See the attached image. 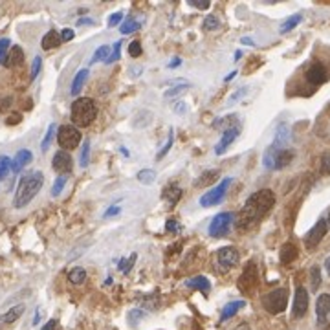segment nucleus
Returning a JSON list of instances; mask_svg holds the SVG:
<instances>
[{"label": "nucleus", "instance_id": "nucleus-56", "mask_svg": "<svg viewBox=\"0 0 330 330\" xmlns=\"http://www.w3.org/2000/svg\"><path fill=\"white\" fill-rule=\"evenodd\" d=\"M182 65V59H178V57H174L173 61H171V63H169V68H176V66H180Z\"/></svg>", "mask_w": 330, "mask_h": 330}, {"label": "nucleus", "instance_id": "nucleus-38", "mask_svg": "<svg viewBox=\"0 0 330 330\" xmlns=\"http://www.w3.org/2000/svg\"><path fill=\"white\" fill-rule=\"evenodd\" d=\"M9 46H11V41L9 39H0V65L6 63V57L9 54Z\"/></svg>", "mask_w": 330, "mask_h": 330}, {"label": "nucleus", "instance_id": "nucleus-9", "mask_svg": "<svg viewBox=\"0 0 330 330\" xmlns=\"http://www.w3.org/2000/svg\"><path fill=\"white\" fill-rule=\"evenodd\" d=\"M327 231H329V222L325 220V218H319L318 222H316V226H314L308 233H306L305 237V246L308 248V250H312V248H316L323 240V237L327 235Z\"/></svg>", "mask_w": 330, "mask_h": 330}, {"label": "nucleus", "instance_id": "nucleus-42", "mask_svg": "<svg viewBox=\"0 0 330 330\" xmlns=\"http://www.w3.org/2000/svg\"><path fill=\"white\" fill-rule=\"evenodd\" d=\"M129 54H131V57H139L141 55V42L132 41L131 46H129Z\"/></svg>", "mask_w": 330, "mask_h": 330}, {"label": "nucleus", "instance_id": "nucleus-53", "mask_svg": "<svg viewBox=\"0 0 330 330\" xmlns=\"http://www.w3.org/2000/svg\"><path fill=\"white\" fill-rule=\"evenodd\" d=\"M186 103H176V105H174V112H176V114H186Z\"/></svg>", "mask_w": 330, "mask_h": 330}, {"label": "nucleus", "instance_id": "nucleus-15", "mask_svg": "<svg viewBox=\"0 0 330 330\" xmlns=\"http://www.w3.org/2000/svg\"><path fill=\"white\" fill-rule=\"evenodd\" d=\"M306 79H308V83L312 84H323L325 81H327V70H325L323 65H319V63H316V65H312L308 70H306Z\"/></svg>", "mask_w": 330, "mask_h": 330}, {"label": "nucleus", "instance_id": "nucleus-60", "mask_svg": "<svg viewBox=\"0 0 330 330\" xmlns=\"http://www.w3.org/2000/svg\"><path fill=\"white\" fill-rule=\"evenodd\" d=\"M235 75H237V72H231V73L228 75V77H226V81H231V79H233Z\"/></svg>", "mask_w": 330, "mask_h": 330}, {"label": "nucleus", "instance_id": "nucleus-6", "mask_svg": "<svg viewBox=\"0 0 330 330\" xmlns=\"http://www.w3.org/2000/svg\"><path fill=\"white\" fill-rule=\"evenodd\" d=\"M231 182H233V178H224L218 186L209 189V193L202 195V197H200V205H202V207H211V205L220 204L224 200V197H226V193H228L229 186H231Z\"/></svg>", "mask_w": 330, "mask_h": 330}, {"label": "nucleus", "instance_id": "nucleus-51", "mask_svg": "<svg viewBox=\"0 0 330 330\" xmlns=\"http://www.w3.org/2000/svg\"><path fill=\"white\" fill-rule=\"evenodd\" d=\"M191 4L195 7H198V9H207L209 7V0H191Z\"/></svg>", "mask_w": 330, "mask_h": 330}, {"label": "nucleus", "instance_id": "nucleus-48", "mask_svg": "<svg viewBox=\"0 0 330 330\" xmlns=\"http://www.w3.org/2000/svg\"><path fill=\"white\" fill-rule=\"evenodd\" d=\"M178 228H180V222H176V220H167V224H165V231H169V233H176Z\"/></svg>", "mask_w": 330, "mask_h": 330}, {"label": "nucleus", "instance_id": "nucleus-8", "mask_svg": "<svg viewBox=\"0 0 330 330\" xmlns=\"http://www.w3.org/2000/svg\"><path fill=\"white\" fill-rule=\"evenodd\" d=\"M233 218L235 215L233 213H218V215L211 220L209 224V235L211 237H215V239H220V237H226L229 233V228H231V224H233Z\"/></svg>", "mask_w": 330, "mask_h": 330}, {"label": "nucleus", "instance_id": "nucleus-4", "mask_svg": "<svg viewBox=\"0 0 330 330\" xmlns=\"http://www.w3.org/2000/svg\"><path fill=\"white\" fill-rule=\"evenodd\" d=\"M292 160H294V150L282 147L279 138L266 149L263 156V163L266 169H282L286 167Z\"/></svg>", "mask_w": 330, "mask_h": 330}, {"label": "nucleus", "instance_id": "nucleus-58", "mask_svg": "<svg viewBox=\"0 0 330 330\" xmlns=\"http://www.w3.org/2000/svg\"><path fill=\"white\" fill-rule=\"evenodd\" d=\"M242 44H253V41L250 37H242Z\"/></svg>", "mask_w": 330, "mask_h": 330}, {"label": "nucleus", "instance_id": "nucleus-43", "mask_svg": "<svg viewBox=\"0 0 330 330\" xmlns=\"http://www.w3.org/2000/svg\"><path fill=\"white\" fill-rule=\"evenodd\" d=\"M171 147H173V131L169 132V138H167V143H165V147H163V149L158 152V156H156L158 160H162V158L169 152V149H171Z\"/></svg>", "mask_w": 330, "mask_h": 330}, {"label": "nucleus", "instance_id": "nucleus-25", "mask_svg": "<svg viewBox=\"0 0 330 330\" xmlns=\"http://www.w3.org/2000/svg\"><path fill=\"white\" fill-rule=\"evenodd\" d=\"M297 259V248L292 244V242H286L284 246L281 248V263L282 264H290Z\"/></svg>", "mask_w": 330, "mask_h": 330}, {"label": "nucleus", "instance_id": "nucleus-2", "mask_svg": "<svg viewBox=\"0 0 330 330\" xmlns=\"http://www.w3.org/2000/svg\"><path fill=\"white\" fill-rule=\"evenodd\" d=\"M42 184H44V174L41 171H35V173L26 174L24 178H20L17 186V193H15V198H13V205L17 209H22L30 204L31 200L37 197V193L41 191Z\"/></svg>", "mask_w": 330, "mask_h": 330}, {"label": "nucleus", "instance_id": "nucleus-45", "mask_svg": "<svg viewBox=\"0 0 330 330\" xmlns=\"http://www.w3.org/2000/svg\"><path fill=\"white\" fill-rule=\"evenodd\" d=\"M73 37H75V31H73L72 28H65V30L61 31V39H63V42L72 41Z\"/></svg>", "mask_w": 330, "mask_h": 330}, {"label": "nucleus", "instance_id": "nucleus-21", "mask_svg": "<svg viewBox=\"0 0 330 330\" xmlns=\"http://www.w3.org/2000/svg\"><path fill=\"white\" fill-rule=\"evenodd\" d=\"M246 306V301H242V299H239V301H231V303H228V305L224 306V310H222V316H220V319L222 321H228L229 318H233L235 314L239 312L240 308H244Z\"/></svg>", "mask_w": 330, "mask_h": 330}, {"label": "nucleus", "instance_id": "nucleus-59", "mask_svg": "<svg viewBox=\"0 0 330 330\" xmlns=\"http://www.w3.org/2000/svg\"><path fill=\"white\" fill-rule=\"evenodd\" d=\"M240 57H242V52H240V50H237V52H235V59L239 61Z\"/></svg>", "mask_w": 330, "mask_h": 330}, {"label": "nucleus", "instance_id": "nucleus-17", "mask_svg": "<svg viewBox=\"0 0 330 330\" xmlns=\"http://www.w3.org/2000/svg\"><path fill=\"white\" fill-rule=\"evenodd\" d=\"M316 314H318V321L325 323L330 314V294H321L316 301Z\"/></svg>", "mask_w": 330, "mask_h": 330}, {"label": "nucleus", "instance_id": "nucleus-49", "mask_svg": "<svg viewBox=\"0 0 330 330\" xmlns=\"http://www.w3.org/2000/svg\"><path fill=\"white\" fill-rule=\"evenodd\" d=\"M246 94H248V88H246V86H244V88H240L239 92H235L233 96L229 97V105H231V103H235L237 99H242V97L246 96Z\"/></svg>", "mask_w": 330, "mask_h": 330}, {"label": "nucleus", "instance_id": "nucleus-31", "mask_svg": "<svg viewBox=\"0 0 330 330\" xmlns=\"http://www.w3.org/2000/svg\"><path fill=\"white\" fill-rule=\"evenodd\" d=\"M136 30H139V22L136 18H127L120 28V31L123 35H129V33H132V31H136Z\"/></svg>", "mask_w": 330, "mask_h": 330}, {"label": "nucleus", "instance_id": "nucleus-26", "mask_svg": "<svg viewBox=\"0 0 330 330\" xmlns=\"http://www.w3.org/2000/svg\"><path fill=\"white\" fill-rule=\"evenodd\" d=\"M68 281L72 282V284H83L86 281V271L83 268H73L68 273Z\"/></svg>", "mask_w": 330, "mask_h": 330}, {"label": "nucleus", "instance_id": "nucleus-37", "mask_svg": "<svg viewBox=\"0 0 330 330\" xmlns=\"http://www.w3.org/2000/svg\"><path fill=\"white\" fill-rule=\"evenodd\" d=\"M301 20H303V17H301V15H294V17H290L288 20H286V22L281 26V33H286V31L294 30V28L299 24Z\"/></svg>", "mask_w": 330, "mask_h": 330}, {"label": "nucleus", "instance_id": "nucleus-36", "mask_svg": "<svg viewBox=\"0 0 330 330\" xmlns=\"http://www.w3.org/2000/svg\"><path fill=\"white\" fill-rule=\"evenodd\" d=\"M66 182H68V178H66L65 174H63V176H59V178H55V182H54V187H52V197H59V195H61V191H63V189H65Z\"/></svg>", "mask_w": 330, "mask_h": 330}, {"label": "nucleus", "instance_id": "nucleus-52", "mask_svg": "<svg viewBox=\"0 0 330 330\" xmlns=\"http://www.w3.org/2000/svg\"><path fill=\"white\" fill-rule=\"evenodd\" d=\"M20 120H22L20 114H11L7 118V125H17V123H20Z\"/></svg>", "mask_w": 330, "mask_h": 330}, {"label": "nucleus", "instance_id": "nucleus-19", "mask_svg": "<svg viewBox=\"0 0 330 330\" xmlns=\"http://www.w3.org/2000/svg\"><path fill=\"white\" fill-rule=\"evenodd\" d=\"M61 42H63V39H61V33L59 31H48L46 35L42 37V42H41V46L42 50H54L57 48V46H61Z\"/></svg>", "mask_w": 330, "mask_h": 330}, {"label": "nucleus", "instance_id": "nucleus-34", "mask_svg": "<svg viewBox=\"0 0 330 330\" xmlns=\"http://www.w3.org/2000/svg\"><path fill=\"white\" fill-rule=\"evenodd\" d=\"M55 132H57V127H55V123H52V125L48 127V131H46V136H44V139H42L41 150H48L50 143H52V139H54Z\"/></svg>", "mask_w": 330, "mask_h": 330}, {"label": "nucleus", "instance_id": "nucleus-1", "mask_svg": "<svg viewBox=\"0 0 330 330\" xmlns=\"http://www.w3.org/2000/svg\"><path fill=\"white\" fill-rule=\"evenodd\" d=\"M275 204V195L270 189H261L255 195L246 200V204L242 205L239 215V226L242 229H250L263 218L268 211Z\"/></svg>", "mask_w": 330, "mask_h": 330}, {"label": "nucleus", "instance_id": "nucleus-23", "mask_svg": "<svg viewBox=\"0 0 330 330\" xmlns=\"http://www.w3.org/2000/svg\"><path fill=\"white\" fill-rule=\"evenodd\" d=\"M86 79H88V70H86V68H83V70H79V72L75 73V77H73V81H72V88H70L72 96H77L79 92L83 90Z\"/></svg>", "mask_w": 330, "mask_h": 330}, {"label": "nucleus", "instance_id": "nucleus-33", "mask_svg": "<svg viewBox=\"0 0 330 330\" xmlns=\"http://www.w3.org/2000/svg\"><path fill=\"white\" fill-rule=\"evenodd\" d=\"M88 160H90V139H84L83 141V149H81V167H86L88 165Z\"/></svg>", "mask_w": 330, "mask_h": 330}, {"label": "nucleus", "instance_id": "nucleus-24", "mask_svg": "<svg viewBox=\"0 0 330 330\" xmlns=\"http://www.w3.org/2000/svg\"><path fill=\"white\" fill-rule=\"evenodd\" d=\"M180 198H182V189L176 186V184H169V186L163 189V200H167L171 205L176 204Z\"/></svg>", "mask_w": 330, "mask_h": 330}, {"label": "nucleus", "instance_id": "nucleus-39", "mask_svg": "<svg viewBox=\"0 0 330 330\" xmlns=\"http://www.w3.org/2000/svg\"><path fill=\"white\" fill-rule=\"evenodd\" d=\"M121 46H123V42H121V41L114 42V46H112V54H110V57H108L105 63H108V65H110V63H116V61L120 59V57H121Z\"/></svg>", "mask_w": 330, "mask_h": 330}, {"label": "nucleus", "instance_id": "nucleus-10", "mask_svg": "<svg viewBox=\"0 0 330 330\" xmlns=\"http://www.w3.org/2000/svg\"><path fill=\"white\" fill-rule=\"evenodd\" d=\"M308 310V292H306L305 286H297L295 288V297H294V310H292V316L295 319H301Z\"/></svg>", "mask_w": 330, "mask_h": 330}, {"label": "nucleus", "instance_id": "nucleus-20", "mask_svg": "<svg viewBox=\"0 0 330 330\" xmlns=\"http://www.w3.org/2000/svg\"><path fill=\"white\" fill-rule=\"evenodd\" d=\"M186 286H187V288L200 290V292L207 294V292L211 290V282L207 281L204 275H197V277H191L189 281H186Z\"/></svg>", "mask_w": 330, "mask_h": 330}, {"label": "nucleus", "instance_id": "nucleus-16", "mask_svg": "<svg viewBox=\"0 0 330 330\" xmlns=\"http://www.w3.org/2000/svg\"><path fill=\"white\" fill-rule=\"evenodd\" d=\"M31 160H33L31 150H28V149L18 150L17 154H15V158L11 160V171L13 173H20L28 163H31Z\"/></svg>", "mask_w": 330, "mask_h": 330}, {"label": "nucleus", "instance_id": "nucleus-13", "mask_svg": "<svg viewBox=\"0 0 330 330\" xmlns=\"http://www.w3.org/2000/svg\"><path fill=\"white\" fill-rule=\"evenodd\" d=\"M239 261H240V255L235 248L228 246V248L218 250V263L222 264V266H226V268H233V266H237Z\"/></svg>", "mask_w": 330, "mask_h": 330}, {"label": "nucleus", "instance_id": "nucleus-54", "mask_svg": "<svg viewBox=\"0 0 330 330\" xmlns=\"http://www.w3.org/2000/svg\"><path fill=\"white\" fill-rule=\"evenodd\" d=\"M55 327H57V319H50L48 323L42 327V330H55Z\"/></svg>", "mask_w": 330, "mask_h": 330}, {"label": "nucleus", "instance_id": "nucleus-47", "mask_svg": "<svg viewBox=\"0 0 330 330\" xmlns=\"http://www.w3.org/2000/svg\"><path fill=\"white\" fill-rule=\"evenodd\" d=\"M186 88H189V84H186V86H174V88H171L169 92H165V97L178 96V94H182V92L186 90Z\"/></svg>", "mask_w": 330, "mask_h": 330}, {"label": "nucleus", "instance_id": "nucleus-46", "mask_svg": "<svg viewBox=\"0 0 330 330\" xmlns=\"http://www.w3.org/2000/svg\"><path fill=\"white\" fill-rule=\"evenodd\" d=\"M120 213H121L120 205H110V207L103 213V216H105V218H110V216H116V215H120Z\"/></svg>", "mask_w": 330, "mask_h": 330}, {"label": "nucleus", "instance_id": "nucleus-57", "mask_svg": "<svg viewBox=\"0 0 330 330\" xmlns=\"http://www.w3.org/2000/svg\"><path fill=\"white\" fill-rule=\"evenodd\" d=\"M325 268H327V273L330 275V257L327 259V261H325Z\"/></svg>", "mask_w": 330, "mask_h": 330}, {"label": "nucleus", "instance_id": "nucleus-32", "mask_svg": "<svg viewBox=\"0 0 330 330\" xmlns=\"http://www.w3.org/2000/svg\"><path fill=\"white\" fill-rule=\"evenodd\" d=\"M136 259H138V255H136V253H132V255L127 259V261H125V259H121L120 263H118V270L123 271V273H129V271L132 270L134 263H136Z\"/></svg>", "mask_w": 330, "mask_h": 330}, {"label": "nucleus", "instance_id": "nucleus-29", "mask_svg": "<svg viewBox=\"0 0 330 330\" xmlns=\"http://www.w3.org/2000/svg\"><path fill=\"white\" fill-rule=\"evenodd\" d=\"M108 57H110V46H107V44H103V46H99V48L94 52V55H92L90 63L94 65V63H97V61H107Z\"/></svg>", "mask_w": 330, "mask_h": 330}, {"label": "nucleus", "instance_id": "nucleus-35", "mask_svg": "<svg viewBox=\"0 0 330 330\" xmlns=\"http://www.w3.org/2000/svg\"><path fill=\"white\" fill-rule=\"evenodd\" d=\"M310 281H312V292H318L319 284H321V270H319V266H312V270H310Z\"/></svg>", "mask_w": 330, "mask_h": 330}, {"label": "nucleus", "instance_id": "nucleus-30", "mask_svg": "<svg viewBox=\"0 0 330 330\" xmlns=\"http://www.w3.org/2000/svg\"><path fill=\"white\" fill-rule=\"evenodd\" d=\"M9 171H11V160H9V156L0 154V180H6Z\"/></svg>", "mask_w": 330, "mask_h": 330}, {"label": "nucleus", "instance_id": "nucleus-18", "mask_svg": "<svg viewBox=\"0 0 330 330\" xmlns=\"http://www.w3.org/2000/svg\"><path fill=\"white\" fill-rule=\"evenodd\" d=\"M22 63H24V52H22V48H20V46H11L4 65H6L7 68H15V66L22 65Z\"/></svg>", "mask_w": 330, "mask_h": 330}, {"label": "nucleus", "instance_id": "nucleus-11", "mask_svg": "<svg viewBox=\"0 0 330 330\" xmlns=\"http://www.w3.org/2000/svg\"><path fill=\"white\" fill-rule=\"evenodd\" d=\"M52 167H54V171H57V173L63 176L66 173H70L73 167V160L72 156H70V152L68 150H59V152H55L54 160H52Z\"/></svg>", "mask_w": 330, "mask_h": 330}, {"label": "nucleus", "instance_id": "nucleus-14", "mask_svg": "<svg viewBox=\"0 0 330 330\" xmlns=\"http://www.w3.org/2000/svg\"><path fill=\"white\" fill-rule=\"evenodd\" d=\"M237 138H239V129H237V127H231V129H228V131H224L220 141L215 145V154H218V156H220L224 150L228 149L229 145L233 143Z\"/></svg>", "mask_w": 330, "mask_h": 330}, {"label": "nucleus", "instance_id": "nucleus-62", "mask_svg": "<svg viewBox=\"0 0 330 330\" xmlns=\"http://www.w3.org/2000/svg\"><path fill=\"white\" fill-rule=\"evenodd\" d=\"M327 222H329V228H330V213H329V218H327Z\"/></svg>", "mask_w": 330, "mask_h": 330}, {"label": "nucleus", "instance_id": "nucleus-55", "mask_svg": "<svg viewBox=\"0 0 330 330\" xmlns=\"http://www.w3.org/2000/svg\"><path fill=\"white\" fill-rule=\"evenodd\" d=\"M86 24H94V20L92 18H79L77 20V26H86Z\"/></svg>", "mask_w": 330, "mask_h": 330}, {"label": "nucleus", "instance_id": "nucleus-27", "mask_svg": "<svg viewBox=\"0 0 330 330\" xmlns=\"http://www.w3.org/2000/svg\"><path fill=\"white\" fill-rule=\"evenodd\" d=\"M218 174H220V173H218V169H211V171H207V173H204L202 176H200V180H198L195 186H197V187H204V186H207V184H213Z\"/></svg>", "mask_w": 330, "mask_h": 330}, {"label": "nucleus", "instance_id": "nucleus-22", "mask_svg": "<svg viewBox=\"0 0 330 330\" xmlns=\"http://www.w3.org/2000/svg\"><path fill=\"white\" fill-rule=\"evenodd\" d=\"M24 314V305H17V306H13V308H9L2 318H0V323L2 325H11L15 323L20 316Z\"/></svg>", "mask_w": 330, "mask_h": 330}, {"label": "nucleus", "instance_id": "nucleus-12", "mask_svg": "<svg viewBox=\"0 0 330 330\" xmlns=\"http://www.w3.org/2000/svg\"><path fill=\"white\" fill-rule=\"evenodd\" d=\"M257 268H255V264L250 263L248 264V268L244 270V273H242V277L239 279V288L244 292V294H248V292H252V290H255V286H257Z\"/></svg>", "mask_w": 330, "mask_h": 330}, {"label": "nucleus", "instance_id": "nucleus-50", "mask_svg": "<svg viewBox=\"0 0 330 330\" xmlns=\"http://www.w3.org/2000/svg\"><path fill=\"white\" fill-rule=\"evenodd\" d=\"M121 20H123V13L121 11H118V13H114L112 17H110V20H108V26L112 28V26H116V24H120Z\"/></svg>", "mask_w": 330, "mask_h": 330}, {"label": "nucleus", "instance_id": "nucleus-40", "mask_svg": "<svg viewBox=\"0 0 330 330\" xmlns=\"http://www.w3.org/2000/svg\"><path fill=\"white\" fill-rule=\"evenodd\" d=\"M41 68H42V59L37 55L35 59H33V65H31V81L37 79V75L41 73Z\"/></svg>", "mask_w": 330, "mask_h": 330}, {"label": "nucleus", "instance_id": "nucleus-7", "mask_svg": "<svg viewBox=\"0 0 330 330\" xmlns=\"http://www.w3.org/2000/svg\"><path fill=\"white\" fill-rule=\"evenodd\" d=\"M57 141H59L61 147L66 150L77 149L79 143H81V132L77 131V127L63 125L59 127V131H57Z\"/></svg>", "mask_w": 330, "mask_h": 330}, {"label": "nucleus", "instance_id": "nucleus-3", "mask_svg": "<svg viewBox=\"0 0 330 330\" xmlns=\"http://www.w3.org/2000/svg\"><path fill=\"white\" fill-rule=\"evenodd\" d=\"M96 116H97V107L90 97H79V99H75L72 103L70 118H72L73 125L81 127V129L90 127L92 121L96 120Z\"/></svg>", "mask_w": 330, "mask_h": 330}, {"label": "nucleus", "instance_id": "nucleus-5", "mask_svg": "<svg viewBox=\"0 0 330 330\" xmlns=\"http://www.w3.org/2000/svg\"><path fill=\"white\" fill-rule=\"evenodd\" d=\"M263 306L270 314H281L288 306V290L277 288L263 297Z\"/></svg>", "mask_w": 330, "mask_h": 330}, {"label": "nucleus", "instance_id": "nucleus-61", "mask_svg": "<svg viewBox=\"0 0 330 330\" xmlns=\"http://www.w3.org/2000/svg\"><path fill=\"white\" fill-rule=\"evenodd\" d=\"M39 318H41V316H39V312H37V314H35V319H33V325L39 323Z\"/></svg>", "mask_w": 330, "mask_h": 330}, {"label": "nucleus", "instance_id": "nucleus-41", "mask_svg": "<svg viewBox=\"0 0 330 330\" xmlns=\"http://www.w3.org/2000/svg\"><path fill=\"white\" fill-rule=\"evenodd\" d=\"M202 26H204V30H216V28L220 26V22H218V20H216L213 15H209V17L204 18V24H202Z\"/></svg>", "mask_w": 330, "mask_h": 330}, {"label": "nucleus", "instance_id": "nucleus-28", "mask_svg": "<svg viewBox=\"0 0 330 330\" xmlns=\"http://www.w3.org/2000/svg\"><path fill=\"white\" fill-rule=\"evenodd\" d=\"M138 180L143 186H150V184H154V180H156V173L152 169H141L138 173Z\"/></svg>", "mask_w": 330, "mask_h": 330}, {"label": "nucleus", "instance_id": "nucleus-44", "mask_svg": "<svg viewBox=\"0 0 330 330\" xmlns=\"http://www.w3.org/2000/svg\"><path fill=\"white\" fill-rule=\"evenodd\" d=\"M321 174H330V154L321 156Z\"/></svg>", "mask_w": 330, "mask_h": 330}]
</instances>
